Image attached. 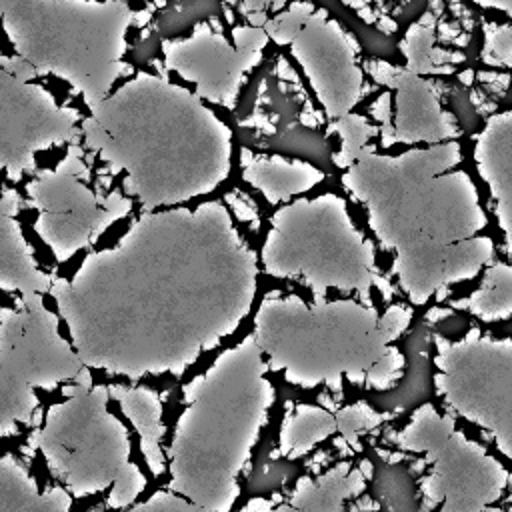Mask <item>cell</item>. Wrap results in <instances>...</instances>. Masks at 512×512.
Here are the masks:
<instances>
[{"label": "cell", "instance_id": "1", "mask_svg": "<svg viewBox=\"0 0 512 512\" xmlns=\"http://www.w3.org/2000/svg\"><path fill=\"white\" fill-rule=\"evenodd\" d=\"M260 260L220 200L142 212L50 296L86 368L182 376L252 312Z\"/></svg>", "mask_w": 512, "mask_h": 512}, {"label": "cell", "instance_id": "2", "mask_svg": "<svg viewBox=\"0 0 512 512\" xmlns=\"http://www.w3.org/2000/svg\"><path fill=\"white\" fill-rule=\"evenodd\" d=\"M460 160L456 140L398 154L370 148L342 174L380 248L392 254L390 272L410 306L428 304L494 262L488 216Z\"/></svg>", "mask_w": 512, "mask_h": 512}, {"label": "cell", "instance_id": "3", "mask_svg": "<svg viewBox=\"0 0 512 512\" xmlns=\"http://www.w3.org/2000/svg\"><path fill=\"white\" fill-rule=\"evenodd\" d=\"M82 144L144 212L214 192L232 170V130L192 90L136 72L82 118Z\"/></svg>", "mask_w": 512, "mask_h": 512}, {"label": "cell", "instance_id": "4", "mask_svg": "<svg viewBox=\"0 0 512 512\" xmlns=\"http://www.w3.org/2000/svg\"><path fill=\"white\" fill-rule=\"evenodd\" d=\"M412 306L404 302L378 310L354 298L312 300L270 292L254 314V340L270 372L298 388L354 386L384 392L406 370L394 344L410 326Z\"/></svg>", "mask_w": 512, "mask_h": 512}, {"label": "cell", "instance_id": "5", "mask_svg": "<svg viewBox=\"0 0 512 512\" xmlns=\"http://www.w3.org/2000/svg\"><path fill=\"white\" fill-rule=\"evenodd\" d=\"M268 364L254 336L220 352L182 388V404L166 448L168 490L208 512H230L276 400Z\"/></svg>", "mask_w": 512, "mask_h": 512}, {"label": "cell", "instance_id": "6", "mask_svg": "<svg viewBox=\"0 0 512 512\" xmlns=\"http://www.w3.org/2000/svg\"><path fill=\"white\" fill-rule=\"evenodd\" d=\"M2 28L14 52L38 76H56L88 110L112 94L124 74L134 10L124 2L0 0Z\"/></svg>", "mask_w": 512, "mask_h": 512}, {"label": "cell", "instance_id": "7", "mask_svg": "<svg viewBox=\"0 0 512 512\" xmlns=\"http://www.w3.org/2000/svg\"><path fill=\"white\" fill-rule=\"evenodd\" d=\"M62 394L66 400L48 406L30 442L74 498L108 492L110 510L134 506L146 476L130 460L128 428L108 408L110 388L94 384L86 368Z\"/></svg>", "mask_w": 512, "mask_h": 512}, {"label": "cell", "instance_id": "8", "mask_svg": "<svg viewBox=\"0 0 512 512\" xmlns=\"http://www.w3.org/2000/svg\"><path fill=\"white\" fill-rule=\"evenodd\" d=\"M258 260L268 276L306 284L312 300L338 290L370 302L376 286L390 294V284L380 278L372 240L354 224L348 202L334 192L282 204L270 216Z\"/></svg>", "mask_w": 512, "mask_h": 512}, {"label": "cell", "instance_id": "9", "mask_svg": "<svg viewBox=\"0 0 512 512\" xmlns=\"http://www.w3.org/2000/svg\"><path fill=\"white\" fill-rule=\"evenodd\" d=\"M392 440L400 450L424 456V512H486L510 486L508 468L468 438L450 412L438 410L432 402L420 404Z\"/></svg>", "mask_w": 512, "mask_h": 512}, {"label": "cell", "instance_id": "10", "mask_svg": "<svg viewBox=\"0 0 512 512\" xmlns=\"http://www.w3.org/2000/svg\"><path fill=\"white\" fill-rule=\"evenodd\" d=\"M58 314L42 294L18 296L0 308V432L16 434L34 424L36 390L74 382L84 370L74 344L58 330Z\"/></svg>", "mask_w": 512, "mask_h": 512}, {"label": "cell", "instance_id": "11", "mask_svg": "<svg viewBox=\"0 0 512 512\" xmlns=\"http://www.w3.org/2000/svg\"><path fill=\"white\" fill-rule=\"evenodd\" d=\"M434 390L450 414L480 428L512 462V338L470 328L434 338Z\"/></svg>", "mask_w": 512, "mask_h": 512}, {"label": "cell", "instance_id": "12", "mask_svg": "<svg viewBox=\"0 0 512 512\" xmlns=\"http://www.w3.org/2000/svg\"><path fill=\"white\" fill-rule=\"evenodd\" d=\"M26 196L36 210L32 224L58 262L94 244L114 222L132 210L124 192L96 194L88 184V166L80 142L70 144L54 168L38 170L26 182Z\"/></svg>", "mask_w": 512, "mask_h": 512}, {"label": "cell", "instance_id": "13", "mask_svg": "<svg viewBox=\"0 0 512 512\" xmlns=\"http://www.w3.org/2000/svg\"><path fill=\"white\" fill-rule=\"evenodd\" d=\"M80 124V112L58 104L48 88L0 70V162L10 182L34 170L38 152L80 142Z\"/></svg>", "mask_w": 512, "mask_h": 512}, {"label": "cell", "instance_id": "14", "mask_svg": "<svg viewBox=\"0 0 512 512\" xmlns=\"http://www.w3.org/2000/svg\"><path fill=\"white\" fill-rule=\"evenodd\" d=\"M368 76L386 86L370 106L380 132V144L390 148L394 144L436 146L458 138V122L452 112L442 106L432 80L396 66L386 60L372 58L364 64Z\"/></svg>", "mask_w": 512, "mask_h": 512}, {"label": "cell", "instance_id": "15", "mask_svg": "<svg viewBox=\"0 0 512 512\" xmlns=\"http://www.w3.org/2000/svg\"><path fill=\"white\" fill-rule=\"evenodd\" d=\"M288 50L330 120L356 108L366 92V72L358 62L356 40L328 10L316 6Z\"/></svg>", "mask_w": 512, "mask_h": 512}, {"label": "cell", "instance_id": "16", "mask_svg": "<svg viewBox=\"0 0 512 512\" xmlns=\"http://www.w3.org/2000/svg\"><path fill=\"white\" fill-rule=\"evenodd\" d=\"M160 50L166 68L192 84L200 100L228 110L236 108L246 74L264 54L234 44L210 22H198L190 36L162 40Z\"/></svg>", "mask_w": 512, "mask_h": 512}, {"label": "cell", "instance_id": "17", "mask_svg": "<svg viewBox=\"0 0 512 512\" xmlns=\"http://www.w3.org/2000/svg\"><path fill=\"white\" fill-rule=\"evenodd\" d=\"M472 158L490 192L502 248L512 256V108L486 118L474 134Z\"/></svg>", "mask_w": 512, "mask_h": 512}, {"label": "cell", "instance_id": "18", "mask_svg": "<svg viewBox=\"0 0 512 512\" xmlns=\"http://www.w3.org/2000/svg\"><path fill=\"white\" fill-rule=\"evenodd\" d=\"M242 180L258 190L270 204H288L302 198L324 180V172L302 158L278 154L262 156L242 152Z\"/></svg>", "mask_w": 512, "mask_h": 512}, {"label": "cell", "instance_id": "19", "mask_svg": "<svg viewBox=\"0 0 512 512\" xmlns=\"http://www.w3.org/2000/svg\"><path fill=\"white\" fill-rule=\"evenodd\" d=\"M110 396L120 406L138 434L140 450L152 476H162L168 470L166 452L162 450L164 424H162V400L148 386L112 384Z\"/></svg>", "mask_w": 512, "mask_h": 512}, {"label": "cell", "instance_id": "20", "mask_svg": "<svg viewBox=\"0 0 512 512\" xmlns=\"http://www.w3.org/2000/svg\"><path fill=\"white\" fill-rule=\"evenodd\" d=\"M52 278L36 264L20 222L12 216H0V288L18 292V296H44L52 288Z\"/></svg>", "mask_w": 512, "mask_h": 512}, {"label": "cell", "instance_id": "21", "mask_svg": "<svg viewBox=\"0 0 512 512\" xmlns=\"http://www.w3.org/2000/svg\"><path fill=\"white\" fill-rule=\"evenodd\" d=\"M72 494L64 486L38 488L24 462L4 452L0 458V512H70Z\"/></svg>", "mask_w": 512, "mask_h": 512}, {"label": "cell", "instance_id": "22", "mask_svg": "<svg viewBox=\"0 0 512 512\" xmlns=\"http://www.w3.org/2000/svg\"><path fill=\"white\" fill-rule=\"evenodd\" d=\"M336 432H340L336 412L314 404H298L282 420L278 454L290 460L300 458Z\"/></svg>", "mask_w": 512, "mask_h": 512}, {"label": "cell", "instance_id": "23", "mask_svg": "<svg viewBox=\"0 0 512 512\" xmlns=\"http://www.w3.org/2000/svg\"><path fill=\"white\" fill-rule=\"evenodd\" d=\"M454 306L482 322L508 320L512 316V264L492 262L486 266L478 288Z\"/></svg>", "mask_w": 512, "mask_h": 512}, {"label": "cell", "instance_id": "24", "mask_svg": "<svg viewBox=\"0 0 512 512\" xmlns=\"http://www.w3.org/2000/svg\"><path fill=\"white\" fill-rule=\"evenodd\" d=\"M400 48L406 58V68L420 76L432 72H450L452 68L444 64L452 58H462L434 48V16L430 12H426L418 22L408 28L406 36L400 42Z\"/></svg>", "mask_w": 512, "mask_h": 512}, {"label": "cell", "instance_id": "25", "mask_svg": "<svg viewBox=\"0 0 512 512\" xmlns=\"http://www.w3.org/2000/svg\"><path fill=\"white\" fill-rule=\"evenodd\" d=\"M330 132H336L340 136V150L332 154V162L348 170L366 150H370L368 142L374 134H378V126L372 124L366 116L350 112L342 118H336L330 122Z\"/></svg>", "mask_w": 512, "mask_h": 512}, {"label": "cell", "instance_id": "26", "mask_svg": "<svg viewBox=\"0 0 512 512\" xmlns=\"http://www.w3.org/2000/svg\"><path fill=\"white\" fill-rule=\"evenodd\" d=\"M478 6L506 12V16L510 18V24H484V42L480 52L482 62L502 68L512 66V2H478Z\"/></svg>", "mask_w": 512, "mask_h": 512}, {"label": "cell", "instance_id": "27", "mask_svg": "<svg viewBox=\"0 0 512 512\" xmlns=\"http://www.w3.org/2000/svg\"><path fill=\"white\" fill-rule=\"evenodd\" d=\"M314 10L316 6L312 2H292L282 12L272 16V20H266L262 28L274 44L288 46Z\"/></svg>", "mask_w": 512, "mask_h": 512}, {"label": "cell", "instance_id": "28", "mask_svg": "<svg viewBox=\"0 0 512 512\" xmlns=\"http://www.w3.org/2000/svg\"><path fill=\"white\" fill-rule=\"evenodd\" d=\"M336 418H338V430H340L338 434H342L350 442H356L360 434L380 426L386 420V414L376 412L364 402H354L340 408L336 412Z\"/></svg>", "mask_w": 512, "mask_h": 512}, {"label": "cell", "instance_id": "29", "mask_svg": "<svg viewBox=\"0 0 512 512\" xmlns=\"http://www.w3.org/2000/svg\"><path fill=\"white\" fill-rule=\"evenodd\" d=\"M128 512H208L188 498L172 492V490H158L148 496L144 502L134 504Z\"/></svg>", "mask_w": 512, "mask_h": 512}, {"label": "cell", "instance_id": "30", "mask_svg": "<svg viewBox=\"0 0 512 512\" xmlns=\"http://www.w3.org/2000/svg\"><path fill=\"white\" fill-rule=\"evenodd\" d=\"M0 70L8 72L10 76H14V78H18L22 82H34V78H38V72L34 70V66L28 64L18 54H14V56L2 54L0 56Z\"/></svg>", "mask_w": 512, "mask_h": 512}, {"label": "cell", "instance_id": "31", "mask_svg": "<svg viewBox=\"0 0 512 512\" xmlns=\"http://www.w3.org/2000/svg\"><path fill=\"white\" fill-rule=\"evenodd\" d=\"M20 194L16 190H12L10 186L2 188V198H0V216H12L16 218L20 212Z\"/></svg>", "mask_w": 512, "mask_h": 512}, {"label": "cell", "instance_id": "32", "mask_svg": "<svg viewBox=\"0 0 512 512\" xmlns=\"http://www.w3.org/2000/svg\"><path fill=\"white\" fill-rule=\"evenodd\" d=\"M486 512H512V504H506V506H490Z\"/></svg>", "mask_w": 512, "mask_h": 512}]
</instances>
